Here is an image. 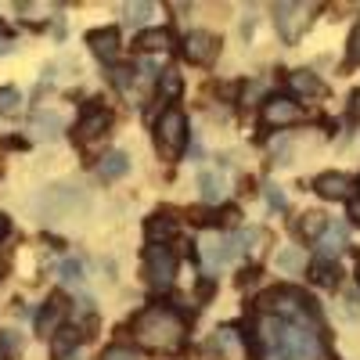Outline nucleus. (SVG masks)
<instances>
[{"label": "nucleus", "mask_w": 360, "mask_h": 360, "mask_svg": "<svg viewBox=\"0 0 360 360\" xmlns=\"http://www.w3.org/2000/svg\"><path fill=\"white\" fill-rule=\"evenodd\" d=\"M256 356L259 360H321V317L295 288H270L259 295Z\"/></svg>", "instance_id": "1"}, {"label": "nucleus", "mask_w": 360, "mask_h": 360, "mask_svg": "<svg viewBox=\"0 0 360 360\" xmlns=\"http://www.w3.org/2000/svg\"><path fill=\"white\" fill-rule=\"evenodd\" d=\"M134 335L144 349H176L184 342V321L169 307H148L134 321Z\"/></svg>", "instance_id": "2"}, {"label": "nucleus", "mask_w": 360, "mask_h": 360, "mask_svg": "<svg viewBox=\"0 0 360 360\" xmlns=\"http://www.w3.org/2000/svg\"><path fill=\"white\" fill-rule=\"evenodd\" d=\"M155 134H159V152H162V159L173 162L180 152H184V144H188V119H184V112H180V108H166Z\"/></svg>", "instance_id": "3"}, {"label": "nucleus", "mask_w": 360, "mask_h": 360, "mask_svg": "<svg viewBox=\"0 0 360 360\" xmlns=\"http://www.w3.org/2000/svg\"><path fill=\"white\" fill-rule=\"evenodd\" d=\"M144 274L155 288H169L173 278H176V256L166 245H152L148 256H144Z\"/></svg>", "instance_id": "4"}, {"label": "nucleus", "mask_w": 360, "mask_h": 360, "mask_svg": "<svg viewBox=\"0 0 360 360\" xmlns=\"http://www.w3.org/2000/svg\"><path fill=\"white\" fill-rule=\"evenodd\" d=\"M310 15H314V8H310V4H278V11H274L278 33H281L288 44H295V40H299V33L307 29Z\"/></svg>", "instance_id": "5"}, {"label": "nucleus", "mask_w": 360, "mask_h": 360, "mask_svg": "<svg viewBox=\"0 0 360 360\" xmlns=\"http://www.w3.org/2000/svg\"><path fill=\"white\" fill-rule=\"evenodd\" d=\"M303 119V108H299L292 98H266L263 101V127L281 130V127H295Z\"/></svg>", "instance_id": "6"}, {"label": "nucleus", "mask_w": 360, "mask_h": 360, "mask_svg": "<svg viewBox=\"0 0 360 360\" xmlns=\"http://www.w3.org/2000/svg\"><path fill=\"white\" fill-rule=\"evenodd\" d=\"M238 256V242L234 238H227V234H217V231H209V234H202V259H205V266H227L231 259Z\"/></svg>", "instance_id": "7"}, {"label": "nucleus", "mask_w": 360, "mask_h": 360, "mask_svg": "<svg viewBox=\"0 0 360 360\" xmlns=\"http://www.w3.org/2000/svg\"><path fill=\"white\" fill-rule=\"evenodd\" d=\"M184 54H188V62H195V65H213V58L220 54V40L213 33L195 29V33H188V40H184Z\"/></svg>", "instance_id": "8"}, {"label": "nucleus", "mask_w": 360, "mask_h": 360, "mask_svg": "<svg viewBox=\"0 0 360 360\" xmlns=\"http://www.w3.org/2000/svg\"><path fill=\"white\" fill-rule=\"evenodd\" d=\"M349 176H342V173H321L317 180H314V191L321 195V198H349Z\"/></svg>", "instance_id": "9"}, {"label": "nucleus", "mask_w": 360, "mask_h": 360, "mask_svg": "<svg viewBox=\"0 0 360 360\" xmlns=\"http://www.w3.org/2000/svg\"><path fill=\"white\" fill-rule=\"evenodd\" d=\"M62 317H65V299H62V295H51L47 307H44L40 317H37V332H40V335L58 332V321H62Z\"/></svg>", "instance_id": "10"}, {"label": "nucleus", "mask_w": 360, "mask_h": 360, "mask_svg": "<svg viewBox=\"0 0 360 360\" xmlns=\"http://www.w3.org/2000/svg\"><path fill=\"white\" fill-rule=\"evenodd\" d=\"M86 44L98 58H105V62H112V58L119 54V33L115 29H94V33L86 37Z\"/></svg>", "instance_id": "11"}, {"label": "nucleus", "mask_w": 360, "mask_h": 360, "mask_svg": "<svg viewBox=\"0 0 360 360\" xmlns=\"http://www.w3.org/2000/svg\"><path fill=\"white\" fill-rule=\"evenodd\" d=\"M105 130H108V112H101V108H90V112L79 119L76 137H79V141H94V137H101Z\"/></svg>", "instance_id": "12"}, {"label": "nucleus", "mask_w": 360, "mask_h": 360, "mask_svg": "<svg viewBox=\"0 0 360 360\" xmlns=\"http://www.w3.org/2000/svg\"><path fill=\"white\" fill-rule=\"evenodd\" d=\"M76 346H79V328H58L51 335V356L54 360H65Z\"/></svg>", "instance_id": "13"}, {"label": "nucleus", "mask_w": 360, "mask_h": 360, "mask_svg": "<svg viewBox=\"0 0 360 360\" xmlns=\"http://www.w3.org/2000/svg\"><path fill=\"white\" fill-rule=\"evenodd\" d=\"M288 86L295 90L299 98H321V94H324V83H321L314 72H303V69L288 76Z\"/></svg>", "instance_id": "14"}, {"label": "nucleus", "mask_w": 360, "mask_h": 360, "mask_svg": "<svg viewBox=\"0 0 360 360\" xmlns=\"http://www.w3.org/2000/svg\"><path fill=\"white\" fill-rule=\"evenodd\" d=\"M137 47L144 54H166L169 51V33L166 29H144V33L137 37Z\"/></svg>", "instance_id": "15"}, {"label": "nucleus", "mask_w": 360, "mask_h": 360, "mask_svg": "<svg viewBox=\"0 0 360 360\" xmlns=\"http://www.w3.org/2000/svg\"><path fill=\"white\" fill-rule=\"evenodd\" d=\"M127 169H130V155H127V152H108V155L101 159V166H98V173H101L105 180L127 176Z\"/></svg>", "instance_id": "16"}, {"label": "nucleus", "mask_w": 360, "mask_h": 360, "mask_svg": "<svg viewBox=\"0 0 360 360\" xmlns=\"http://www.w3.org/2000/svg\"><path fill=\"white\" fill-rule=\"evenodd\" d=\"M198 191H202V198L209 202V205H217V202H224V180L217 176V173H202L198 176Z\"/></svg>", "instance_id": "17"}, {"label": "nucleus", "mask_w": 360, "mask_h": 360, "mask_svg": "<svg viewBox=\"0 0 360 360\" xmlns=\"http://www.w3.org/2000/svg\"><path fill=\"white\" fill-rule=\"evenodd\" d=\"M346 238H349V231H346V227H328V231H324V238H321V252H324V256L342 252Z\"/></svg>", "instance_id": "18"}, {"label": "nucleus", "mask_w": 360, "mask_h": 360, "mask_svg": "<svg viewBox=\"0 0 360 360\" xmlns=\"http://www.w3.org/2000/svg\"><path fill=\"white\" fill-rule=\"evenodd\" d=\"M274 263H278V270H285V274H295V270L307 266V256L299 252V249H278Z\"/></svg>", "instance_id": "19"}, {"label": "nucleus", "mask_w": 360, "mask_h": 360, "mask_svg": "<svg viewBox=\"0 0 360 360\" xmlns=\"http://www.w3.org/2000/svg\"><path fill=\"white\" fill-rule=\"evenodd\" d=\"M310 274H314V281L321 285V288H335L339 285V266H332V263H314L310 266Z\"/></svg>", "instance_id": "20"}, {"label": "nucleus", "mask_w": 360, "mask_h": 360, "mask_svg": "<svg viewBox=\"0 0 360 360\" xmlns=\"http://www.w3.org/2000/svg\"><path fill=\"white\" fill-rule=\"evenodd\" d=\"M123 11H127L130 22H148V18L155 15V4H148V0H137V4H127Z\"/></svg>", "instance_id": "21"}, {"label": "nucleus", "mask_w": 360, "mask_h": 360, "mask_svg": "<svg viewBox=\"0 0 360 360\" xmlns=\"http://www.w3.org/2000/svg\"><path fill=\"white\" fill-rule=\"evenodd\" d=\"M173 234V220L166 217H155L152 224H148V238H152V245H159V238H169Z\"/></svg>", "instance_id": "22"}, {"label": "nucleus", "mask_w": 360, "mask_h": 360, "mask_svg": "<svg viewBox=\"0 0 360 360\" xmlns=\"http://www.w3.org/2000/svg\"><path fill=\"white\" fill-rule=\"evenodd\" d=\"M299 231L310 234V238H317V234H324V231H328V224H324V217H321V213H307V217H303V224H299Z\"/></svg>", "instance_id": "23"}, {"label": "nucleus", "mask_w": 360, "mask_h": 360, "mask_svg": "<svg viewBox=\"0 0 360 360\" xmlns=\"http://www.w3.org/2000/svg\"><path fill=\"white\" fill-rule=\"evenodd\" d=\"M159 94L169 98V101L180 94V76H176V72H162V79H159Z\"/></svg>", "instance_id": "24"}, {"label": "nucleus", "mask_w": 360, "mask_h": 360, "mask_svg": "<svg viewBox=\"0 0 360 360\" xmlns=\"http://www.w3.org/2000/svg\"><path fill=\"white\" fill-rule=\"evenodd\" d=\"M101 360H141L130 346H108L105 353H101Z\"/></svg>", "instance_id": "25"}, {"label": "nucleus", "mask_w": 360, "mask_h": 360, "mask_svg": "<svg viewBox=\"0 0 360 360\" xmlns=\"http://www.w3.org/2000/svg\"><path fill=\"white\" fill-rule=\"evenodd\" d=\"M112 79H115L119 90H130V86H134V65H119V69L112 72Z\"/></svg>", "instance_id": "26"}, {"label": "nucleus", "mask_w": 360, "mask_h": 360, "mask_svg": "<svg viewBox=\"0 0 360 360\" xmlns=\"http://www.w3.org/2000/svg\"><path fill=\"white\" fill-rule=\"evenodd\" d=\"M37 130H47L44 137H54L58 130H62V119L58 115H37Z\"/></svg>", "instance_id": "27"}, {"label": "nucleus", "mask_w": 360, "mask_h": 360, "mask_svg": "<svg viewBox=\"0 0 360 360\" xmlns=\"http://www.w3.org/2000/svg\"><path fill=\"white\" fill-rule=\"evenodd\" d=\"M346 58H349V65H360V22L353 25V33H349V51H346Z\"/></svg>", "instance_id": "28"}, {"label": "nucleus", "mask_w": 360, "mask_h": 360, "mask_svg": "<svg viewBox=\"0 0 360 360\" xmlns=\"http://www.w3.org/2000/svg\"><path fill=\"white\" fill-rule=\"evenodd\" d=\"M62 278L65 281H83V263L79 259H65L62 263Z\"/></svg>", "instance_id": "29"}, {"label": "nucleus", "mask_w": 360, "mask_h": 360, "mask_svg": "<svg viewBox=\"0 0 360 360\" xmlns=\"http://www.w3.org/2000/svg\"><path fill=\"white\" fill-rule=\"evenodd\" d=\"M0 112H18V90H0Z\"/></svg>", "instance_id": "30"}, {"label": "nucleus", "mask_w": 360, "mask_h": 360, "mask_svg": "<svg viewBox=\"0 0 360 360\" xmlns=\"http://www.w3.org/2000/svg\"><path fill=\"white\" fill-rule=\"evenodd\" d=\"M238 332H234V328H220V332H217V346H224V349H238V339H234Z\"/></svg>", "instance_id": "31"}, {"label": "nucleus", "mask_w": 360, "mask_h": 360, "mask_svg": "<svg viewBox=\"0 0 360 360\" xmlns=\"http://www.w3.org/2000/svg\"><path fill=\"white\" fill-rule=\"evenodd\" d=\"M266 202H270V205H278V209H285V195H281V188L266 184Z\"/></svg>", "instance_id": "32"}, {"label": "nucleus", "mask_w": 360, "mask_h": 360, "mask_svg": "<svg viewBox=\"0 0 360 360\" xmlns=\"http://www.w3.org/2000/svg\"><path fill=\"white\" fill-rule=\"evenodd\" d=\"M349 217L360 224V202H349Z\"/></svg>", "instance_id": "33"}, {"label": "nucleus", "mask_w": 360, "mask_h": 360, "mask_svg": "<svg viewBox=\"0 0 360 360\" xmlns=\"http://www.w3.org/2000/svg\"><path fill=\"white\" fill-rule=\"evenodd\" d=\"M353 112L360 115V90H356V94H353Z\"/></svg>", "instance_id": "34"}, {"label": "nucleus", "mask_w": 360, "mask_h": 360, "mask_svg": "<svg viewBox=\"0 0 360 360\" xmlns=\"http://www.w3.org/2000/svg\"><path fill=\"white\" fill-rule=\"evenodd\" d=\"M4 231H8V217H4V213H0V234H4Z\"/></svg>", "instance_id": "35"}, {"label": "nucleus", "mask_w": 360, "mask_h": 360, "mask_svg": "<svg viewBox=\"0 0 360 360\" xmlns=\"http://www.w3.org/2000/svg\"><path fill=\"white\" fill-rule=\"evenodd\" d=\"M0 360H8V349H4V342H0Z\"/></svg>", "instance_id": "36"}, {"label": "nucleus", "mask_w": 360, "mask_h": 360, "mask_svg": "<svg viewBox=\"0 0 360 360\" xmlns=\"http://www.w3.org/2000/svg\"><path fill=\"white\" fill-rule=\"evenodd\" d=\"M8 51V40H0V54H4Z\"/></svg>", "instance_id": "37"}]
</instances>
